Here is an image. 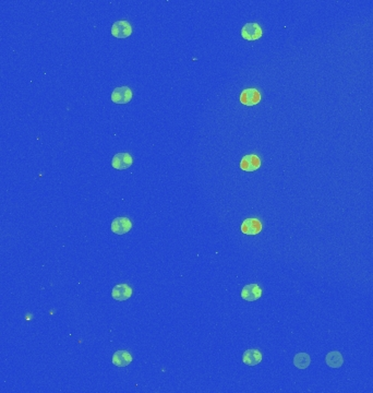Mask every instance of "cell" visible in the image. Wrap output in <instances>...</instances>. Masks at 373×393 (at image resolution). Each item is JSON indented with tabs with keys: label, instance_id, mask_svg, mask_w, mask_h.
<instances>
[{
	"label": "cell",
	"instance_id": "cell-1",
	"mask_svg": "<svg viewBox=\"0 0 373 393\" xmlns=\"http://www.w3.org/2000/svg\"><path fill=\"white\" fill-rule=\"evenodd\" d=\"M263 31L258 22H249L241 29V36L246 40H257L262 37Z\"/></svg>",
	"mask_w": 373,
	"mask_h": 393
},
{
	"label": "cell",
	"instance_id": "cell-2",
	"mask_svg": "<svg viewBox=\"0 0 373 393\" xmlns=\"http://www.w3.org/2000/svg\"><path fill=\"white\" fill-rule=\"evenodd\" d=\"M132 34L131 24L126 20L116 21L111 27V35L116 38H127Z\"/></svg>",
	"mask_w": 373,
	"mask_h": 393
},
{
	"label": "cell",
	"instance_id": "cell-3",
	"mask_svg": "<svg viewBox=\"0 0 373 393\" xmlns=\"http://www.w3.org/2000/svg\"><path fill=\"white\" fill-rule=\"evenodd\" d=\"M131 89L129 86H119L116 88L111 93V101L116 104H128L132 100Z\"/></svg>",
	"mask_w": 373,
	"mask_h": 393
},
{
	"label": "cell",
	"instance_id": "cell-4",
	"mask_svg": "<svg viewBox=\"0 0 373 393\" xmlns=\"http://www.w3.org/2000/svg\"><path fill=\"white\" fill-rule=\"evenodd\" d=\"M260 102H261V94L259 90L254 88L243 90L240 94V103L246 106L258 105Z\"/></svg>",
	"mask_w": 373,
	"mask_h": 393
},
{
	"label": "cell",
	"instance_id": "cell-5",
	"mask_svg": "<svg viewBox=\"0 0 373 393\" xmlns=\"http://www.w3.org/2000/svg\"><path fill=\"white\" fill-rule=\"evenodd\" d=\"M132 163H134V159H132V156L129 154V153L120 152L117 153V154L112 157L111 165L115 170L125 171L132 165Z\"/></svg>",
	"mask_w": 373,
	"mask_h": 393
},
{
	"label": "cell",
	"instance_id": "cell-6",
	"mask_svg": "<svg viewBox=\"0 0 373 393\" xmlns=\"http://www.w3.org/2000/svg\"><path fill=\"white\" fill-rule=\"evenodd\" d=\"M241 297L246 302H257L262 297V288L259 284H248L241 290Z\"/></svg>",
	"mask_w": 373,
	"mask_h": 393
},
{
	"label": "cell",
	"instance_id": "cell-7",
	"mask_svg": "<svg viewBox=\"0 0 373 393\" xmlns=\"http://www.w3.org/2000/svg\"><path fill=\"white\" fill-rule=\"evenodd\" d=\"M261 231H262V223L258 218L254 217L246 218L241 224V232L244 235H251V236H254V235L261 233Z\"/></svg>",
	"mask_w": 373,
	"mask_h": 393
},
{
	"label": "cell",
	"instance_id": "cell-8",
	"mask_svg": "<svg viewBox=\"0 0 373 393\" xmlns=\"http://www.w3.org/2000/svg\"><path fill=\"white\" fill-rule=\"evenodd\" d=\"M132 222L128 217H117L111 222V232L117 235H124L130 232Z\"/></svg>",
	"mask_w": 373,
	"mask_h": 393
},
{
	"label": "cell",
	"instance_id": "cell-9",
	"mask_svg": "<svg viewBox=\"0 0 373 393\" xmlns=\"http://www.w3.org/2000/svg\"><path fill=\"white\" fill-rule=\"evenodd\" d=\"M132 288L128 284H118L112 288L111 296L117 302H126L132 296Z\"/></svg>",
	"mask_w": 373,
	"mask_h": 393
},
{
	"label": "cell",
	"instance_id": "cell-10",
	"mask_svg": "<svg viewBox=\"0 0 373 393\" xmlns=\"http://www.w3.org/2000/svg\"><path fill=\"white\" fill-rule=\"evenodd\" d=\"M261 166V160L255 154H249L242 157L240 162V168L244 172H254Z\"/></svg>",
	"mask_w": 373,
	"mask_h": 393
},
{
	"label": "cell",
	"instance_id": "cell-11",
	"mask_svg": "<svg viewBox=\"0 0 373 393\" xmlns=\"http://www.w3.org/2000/svg\"><path fill=\"white\" fill-rule=\"evenodd\" d=\"M242 361L248 366H257L262 361V353L257 349L248 350L243 353Z\"/></svg>",
	"mask_w": 373,
	"mask_h": 393
},
{
	"label": "cell",
	"instance_id": "cell-12",
	"mask_svg": "<svg viewBox=\"0 0 373 393\" xmlns=\"http://www.w3.org/2000/svg\"><path fill=\"white\" fill-rule=\"evenodd\" d=\"M132 356L128 351H117L112 356V364L117 367H127L131 364Z\"/></svg>",
	"mask_w": 373,
	"mask_h": 393
},
{
	"label": "cell",
	"instance_id": "cell-13",
	"mask_svg": "<svg viewBox=\"0 0 373 393\" xmlns=\"http://www.w3.org/2000/svg\"><path fill=\"white\" fill-rule=\"evenodd\" d=\"M325 363L331 368H339L344 364V358L339 352H330L325 357Z\"/></svg>",
	"mask_w": 373,
	"mask_h": 393
},
{
	"label": "cell",
	"instance_id": "cell-14",
	"mask_svg": "<svg viewBox=\"0 0 373 393\" xmlns=\"http://www.w3.org/2000/svg\"><path fill=\"white\" fill-rule=\"evenodd\" d=\"M311 364V358L309 354L306 353H298L294 357V365L297 367L298 369H305L308 368Z\"/></svg>",
	"mask_w": 373,
	"mask_h": 393
}]
</instances>
